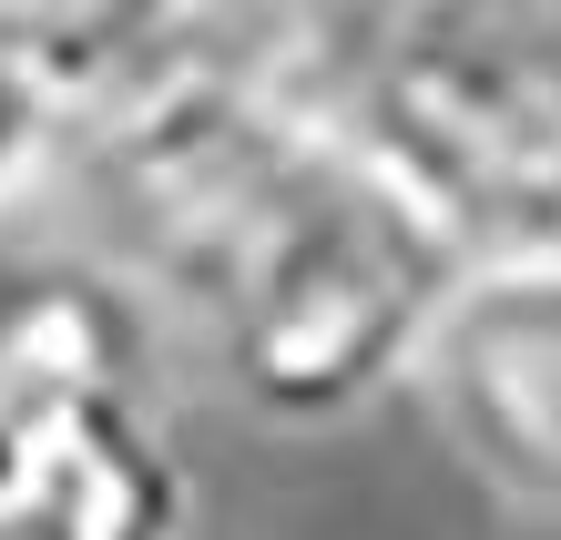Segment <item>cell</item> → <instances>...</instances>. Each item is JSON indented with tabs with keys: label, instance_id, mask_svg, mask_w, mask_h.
<instances>
[{
	"label": "cell",
	"instance_id": "cell-1",
	"mask_svg": "<svg viewBox=\"0 0 561 540\" xmlns=\"http://www.w3.org/2000/svg\"><path fill=\"white\" fill-rule=\"evenodd\" d=\"M449 286H459V255L327 123V153L296 194V215L245 265V286L215 307L205 347L266 428H347L378 398L419 388Z\"/></svg>",
	"mask_w": 561,
	"mask_h": 540
},
{
	"label": "cell",
	"instance_id": "cell-2",
	"mask_svg": "<svg viewBox=\"0 0 561 540\" xmlns=\"http://www.w3.org/2000/svg\"><path fill=\"white\" fill-rule=\"evenodd\" d=\"M307 103L409 194L459 265L561 255V42L388 51Z\"/></svg>",
	"mask_w": 561,
	"mask_h": 540
},
{
	"label": "cell",
	"instance_id": "cell-3",
	"mask_svg": "<svg viewBox=\"0 0 561 540\" xmlns=\"http://www.w3.org/2000/svg\"><path fill=\"white\" fill-rule=\"evenodd\" d=\"M419 398L501 510L561 530V255L459 265L419 357Z\"/></svg>",
	"mask_w": 561,
	"mask_h": 540
},
{
	"label": "cell",
	"instance_id": "cell-4",
	"mask_svg": "<svg viewBox=\"0 0 561 540\" xmlns=\"http://www.w3.org/2000/svg\"><path fill=\"white\" fill-rule=\"evenodd\" d=\"M0 428H11L0 540H184L194 480L163 398H72Z\"/></svg>",
	"mask_w": 561,
	"mask_h": 540
},
{
	"label": "cell",
	"instance_id": "cell-5",
	"mask_svg": "<svg viewBox=\"0 0 561 540\" xmlns=\"http://www.w3.org/2000/svg\"><path fill=\"white\" fill-rule=\"evenodd\" d=\"M225 21L236 0H0V82L31 92L72 143L134 92L225 61Z\"/></svg>",
	"mask_w": 561,
	"mask_h": 540
},
{
	"label": "cell",
	"instance_id": "cell-6",
	"mask_svg": "<svg viewBox=\"0 0 561 540\" xmlns=\"http://www.w3.org/2000/svg\"><path fill=\"white\" fill-rule=\"evenodd\" d=\"M0 469H11V428H0Z\"/></svg>",
	"mask_w": 561,
	"mask_h": 540
},
{
	"label": "cell",
	"instance_id": "cell-7",
	"mask_svg": "<svg viewBox=\"0 0 561 540\" xmlns=\"http://www.w3.org/2000/svg\"><path fill=\"white\" fill-rule=\"evenodd\" d=\"M0 245H11V234H0Z\"/></svg>",
	"mask_w": 561,
	"mask_h": 540
}]
</instances>
